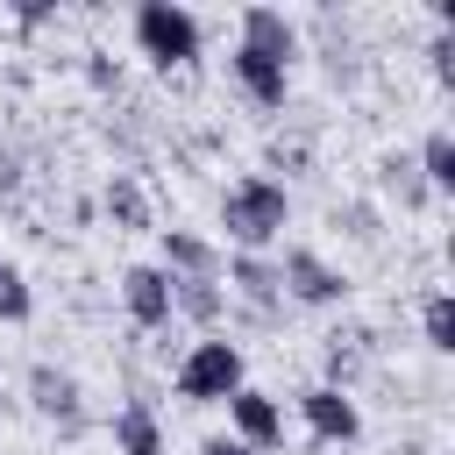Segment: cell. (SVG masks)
<instances>
[{
	"mask_svg": "<svg viewBox=\"0 0 455 455\" xmlns=\"http://www.w3.org/2000/svg\"><path fill=\"white\" fill-rule=\"evenodd\" d=\"M228 71H235V85L249 92V107H284V92H291V71L270 64V57H256V50H242V43H235Z\"/></svg>",
	"mask_w": 455,
	"mask_h": 455,
	"instance_id": "obj_10",
	"label": "cell"
},
{
	"mask_svg": "<svg viewBox=\"0 0 455 455\" xmlns=\"http://www.w3.org/2000/svg\"><path fill=\"white\" fill-rule=\"evenodd\" d=\"M121 306H128V320H135L142 334L171 327V277H164L156 263H128V270H121Z\"/></svg>",
	"mask_w": 455,
	"mask_h": 455,
	"instance_id": "obj_7",
	"label": "cell"
},
{
	"mask_svg": "<svg viewBox=\"0 0 455 455\" xmlns=\"http://www.w3.org/2000/svg\"><path fill=\"white\" fill-rule=\"evenodd\" d=\"M199 455H256V448H242V441H235V434H213V441H206V448H199Z\"/></svg>",
	"mask_w": 455,
	"mask_h": 455,
	"instance_id": "obj_20",
	"label": "cell"
},
{
	"mask_svg": "<svg viewBox=\"0 0 455 455\" xmlns=\"http://www.w3.org/2000/svg\"><path fill=\"white\" fill-rule=\"evenodd\" d=\"M107 213H114V228H149V192H142V178L114 171V178H107Z\"/></svg>",
	"mask_w": 455,
	"mask_h": 455,
	"instance_id": "obj_16",
	"label": "cell"
},
{
	"mask_svg": "<svg viewBox=\"0 0 455 455\" xmlns=\"http://www.w3.org/2000/svg\"><path fill=\"white\" fill-rule=\"evenodd\" d=\"M228 284H235L256 313H270V306L284 299V291H277V263H263V256H235V263H228Z\"/></svg>",
	"mask_w": 455,
	"mask_h": 455,
	"instance_id": "obj_13",
	"label": "cell"
},
{
	"mask_svg": "<svg viewBox=\"0 0 455 455\" xmlns=\"http://www.w3.org/2000/svg\"><path fill=\"white\" fill-rule=\"evenodd\" d=\"M156 242H164V263H156L164 277H213L220 270V249L192 228H156Z\"/></svg>",
	"mask_w": 455,
	"mask_h": 455,
	"instance_id": "obj_11",
	"label": "cell"
},
{
	"mask_svg": "<svg viewBox=\"0 0 455 455\" xmlns=\"http://www.w3.org/2000/svg\"><path fill=\"white\" fill-rule=\"evenodd\" d=\"M14 21H21V28H43L50 7H43V0H14Z\"/></svg>",
	"mask_w": 455,
	"mask_h": 455,
	"instance_id": "obj_19",
	"label": "cell"
},
{
	"mask_svg": "<svg viewBox=\"0 0 455 455\" xmlns=\"http://www.w3.org/2000/svg\"><path fill=\"white\" fill-rule=\"evenodd\" d=\"M28 405H36L43 419H57L64 434H78V427H85L78 377H71V370H57V363H36V370H28Z\"/></svg>",
	"mask_w": 455,
	"mask_h": 455,
	"instance_id": "obj_8",
	"label": "cell"
},
{
	"mask_svg": "<svg viewBox=\"0 0 455 455\" xmlns=\"http://www.w3.org/2000/svg\"><path fill=\"white\" fill-rule=\"evenodd\" d=\"M220 284L213 277H171V313H185V320H199V327H213L220 320Z\"/></svg>",
	"mask_w": 455,
	"mask_h": 455,
	"instance_id": "obj_14",
	"label": "cell"
},
{
	"mask_svg": "<svg viewBox=\"0 0 455 455\" xmlns=\"http://www.w3.org/2000/svg\"><path fill=\"white\" fill-rule=\"evenodd\" d=\"M284 220H291V192L277 178H263V171H249V178H235L220 192V228H228V242L242 256H263L284 235Z\"/></svg>",
	"mask_w": 455,
	"mask_h": 455,
	"instance_id": "obj_1",
	"label": "cell"
},
{
	"mask_svg": "<svg viewBox=\"0 0 455 455\" xmlns=\"http://www.w3.org/2000/svg\"><path fill=\"white\" fill-rule=\"evenodd\" d=\"M242 50H256V57H270V64L291 71V57H299L291 14H284V7H242Z\"/></svg>",
	"mask_w": 455,
	"mask_h": 455,
	"instance_id": "obj_9",
	"label": "cell"
},
{
	"mask_svg": "<svg viewBox=\"0 0 455 455\" xmlns=\"http://www.w3.org/2000/svg\"><path fill=\"white\" fill-rule=\"evenodd\" d=\"M412 171H419V185H427V192H455V135H448V128H434V135L419 142V164H412Z\"/></svg>",
	"mask_w": 455,
	"mask_h": 455,
	"instance_id": "obj_15",
	"label": "cell"
},
{
	"mask_svg": "<svg viewBox=\"0 0 455 455\" xmlns=\"http://www.w3.org/2000/svg\"><path fill=\"white\" fill-rule=\"evenodd\" d=\"M114 455H164V427H156V412L142 398H128L114 412Z\"/></svg>",
	"mask_w": 455,
	"mask_h": 455,
	"instance_id": "obj_12",
	"label": "cell"
},
{
	"mask_svg": "<svg viewBox=\"0 0 455 455\" xmlns=\"http://www.w3.org/2000/svg\"><path fill=\"white\" fill-rule=\"evenodd\" d=\"M28 313H36V291H28L21 263H7V256H0V320H7V327H21Z\"/></svg>",
	"mask_w": 455,
	"mask_h": 455,
	"instance_id": "obj_18",
	"label": "cell"
},
{
	"mask_svg": "<svg viewBox=\"0 0 455 455\" xmlns=\"http://www.w3.org/2000/svg\"><path fill=\"white\" fill-rule=\"evenodd\" d=\"M419 334H427V348H434V355H448V348H455V299H448V291H434V299L419 306Z\"/></svg>",
	"mask_w": 455,
	"mask_h": 455,
	"instance_id": "obj_17",
	"label": "cell"
},
{
	"mask_svg": "<svg viewBox=\"0 0 455 455\" xmlns=\"http://www.w3.org/2000/svg\"><path fill=\"white\" fill-rule=\"evenodd\" d=\"M228 419H235V441L256 448V455H270V448L284 441V405H277L270 391H256V384H242V391L228 398Z\"/></svg>",
	"mask_w": 455,
	"mask_h": 455,
	"instance_id": "obj_6",
	"label": "cell"
},
{
	"mask_svg": "<svg viewBox=\"0 0 455 455\" xmlns=\"http://www.w3.org/2000/svg\"><path fill=\"white\" fill-rule=\"evenodd\" d=\"M277 291L299 299V306H341V299H348V277H341L320 249H284V263H277Z\"/></svg>",
	"mask_w": 455,
	"mask_h": 455,
	"instance_id": "obj_4",
	"label": "cell"
},
{
	"mask_svg": "<svg viewBox=\"0 0 455 455\" xmlns=\"http://www.w3.org/2000/svg\"><path fill=\"white\" fill-rule=\"evenodd\" d=\"M299 419H306V434L327 441V448H348V441L363 434V412H355V398H348L341 384H306V391H299Z\"/></svg>",
	"mask_w": 455,
	"mask_h": 455,
	"instance_id": "obj_5",
	"label": "cell"
},
{
	"mask_svg": "<svg viewBox=\"0 0 455 455\" xmlns=\"http://www.w3.org/2000/svg\"><path fill=\"white\" fill-rule=\"evenodd\" d=\"M178 398L185 405H228L249 377H242V348L235 341H220V334H206V341H192L185 348V363H178Z\"/></svg>",
	"mask_w": 455,
	"mask_h": 455,
	"instance_id": "obj_3",
	"label": "cell"
},
{
	"mask_svg": "<svg viewBox=\"0 0 455 455\" xmlns=\"http://www.w3.org/2000/svg\"><path fill=\"white\" fill-rule=\"evenodd\" d=\"M135 50L156 64V71H185L199 57V14L178 7V0H142L135 7Z\"/></svg>",
	"mask_w": 455,
	"mask_h": 455,
	"instance_id": "obj_2",
	"label": "cell"
}]
</instances>
